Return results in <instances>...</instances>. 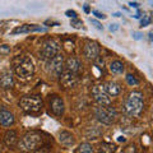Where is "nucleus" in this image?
Masks as SVG:
<instances>
[{"instance_id": "obj_1", "label": "nucleus", "mask_w": 153, "mask_h": 153, "mask_svg": "<svg viewBox=\"0 0 153 153\" xmlns=\"http://www.w3.org/2000/svg\"><path fill=\"white\" fill-rule=\"evenodd\" d=\"M144 107V100H143V93L134 91L128 96L124 103V110L125 112L131 117H138L143 111Z\"/></svg>"}, {"instance_id": "obj_2", "label": "nucleus", "mask_w": 153, "mask_h": 153, "mask_svg": "<svg viewBox=\"0 0 153 153\" xmlns=\"http://www.w3.org/2000/svg\"><path fill=\"white\" fill-rule=\"evenodd\" d=\"M13 69L19 78L28 79L35 71V64L31 60V57L26 55H19L13 59Z\"/></svg>"}, {"instance_id": "obj_3", "label": "nucleus", "mask_w": 153, "mask_h": 153, "mask_svg": "<svg viewBox=\"0 0 153 153\" xmlns=\"http://www.w3.org/2000/svg\"><path fill=\"white\" fill-rule=\"evenodd\" d=\"M45 144V138L41 133L31 131L27 133L18 143L19 149L23 152H35Z\"/></svg>"}, {"instance_id": "obj_4", "label": "nucleus", "mask_w": 153, "mask_h": 153, "mask_svg": "<svg viewBox=\"0 0 153 153\" xmlns=\"http://www.w3.org/2000/svg\"><path fill=\"white\" fill-rule=\"evenodd\" d=\"M19 106L25 112L35 114L42 108V98L40 96H25L19 101Z\"/></svg>"}, {"instance_id": "obj_5", "label": "nucleus", "mask_w": 153, "mask_h": 153, "mask_svg": "<svg viewBox=\"0 0 153 153\" xmlns=\"http://www.w3.org/2000/svg\"><path fill=\"white\" fill-rule=\"evenodd\" d=\"M94 116L97 117V120L102 124L110 125L112 124L117 117L116 110L111 106H98L94 110Z\"/></svg>"}, {"instance_id": "obj_6", "label": "nucleus", "mask_w": 153, "mask_h": 153, "mask_svg": "<svg viewBox=\"0 0 153 153\" xmlns=\"http://www.w3.org/2000/svg\"><path fill=\"white\" fill-rule=\"evenodd\" d=\"M60 54V45L55 40H47L42 44L40 50V57L42 60L49 61Z\"/></svg>"}, {"instance_id": "obj_7", "label": "nucleus", "mask_w": 153, "mask_h": 153, "mask_svg": "<svg viewBox=\"0 0 153 153\" xmlns=\"http://www.w3.org/2000/svg\"><path fill=\"white\" fill-rule=\"evenodd\" d=\"M91 93H92L93 100L100 106H110V105H111V97L108 96L105 85H102V84L93 85Z\"/></svg>"}, {"instance_id": "obj_8", "label": "nucleus", "mask_w": 153, "mask_h": 153, "mask_svg": "<svg viewBox=\"0 0 153 153\" xmlns=\"http://www.w3.org/2000/svg\"><path fill=\"white\" fill-rule=\"evenodd\" d=\"M63 68H64V56L59 54L57 56H55L54 59L49 60L46 63V70L47 73L55 76H59L63 73Z\"/></svg>"}, {"instance_id": "obj_9", "label": "nucleus", "mask_w": 153, "mask_h": 153, "mask_svg": "<svg viewBox=\"0 0 153 153\" xmlns=\"http://www.w3.org/2000/svg\"><path fill=\"white\" fill-rule=\"evenodd\" d=\"M78 74L71 73L69 70H63V73L59 75V82L60 85L64 88H73L78 84Z\"/></svg>"}, {"instance_id": "obj_10", "label": "nucleus", "mask_w": 153, "mask_h": 153, "mask_svg": "<svg viewBox=\"0 0 153 153\" xmlns=\"http://www.w3.org/2000/svg\"><path fill=\"white\" fill-rule=\"evenodd\" d=\"M83 55L88 60H97L100 56V45L96 41H88L83 46Z\"/></svg>"}, {"instance_id": "obj_11", "label": "nucleus", "mask_w": 153, "mask_h": 153, "mask_svg": "<svg viewBox=\"0 0 153 153\" xmlns=\"http://www.w3.org/2000/svg\"><path fill=\"white\" fill-rule=\"evenodd\" d=\"M50 110L56 116H61L65 110V105H64L63 98L59 97V96H52V98L50 100Z\"/></svg>"}, {"instance_id": "obj_12", "label": "nucleus", "mask_w": 153, "mask_h": 153, "mask_svg": "<svg viewBox=\"0 0 153 153\" xmlns=\"http://www.w3.org/2000/svg\"><path fill=\"white\" fill-rule=\"evenodd\" d=\"M59 142L65 147H71L75 144V138L70 131L63 130L59 133Z\"/></svg>"}, {"instance_id": "obj_13", "label": "nucleus", "mask_w": 153, "mask_h": 153, "mask_svg": "<svg viewBox=\"0 0 153 153\" xmlns=\"http://www.w3.org/2000/svg\"><path fill=\"white\" fill-rule=\"evenodd\" d=\"M33 31H46V28L36 26V25H23L21 27H17L16 30H13V35H19V33H28V32H33Z\"/></svg>"}, {"instance_id": "obj_14", "label": "nucleus", "mask_w": 153, "mask_h": 153, "mask_svg": "<svg viewBox=\"0 0 153 153\" xmlns=\"http://www.w3.org/2000/svg\"><path fill=\"white\" fill-rule=\"evenodd\" d=\"M65 66H66V70L71 71V73H75V74H78L82 70V64H80V61L76 57H69L65 61Z\"/></svg>"}, {"instance_id": "obj_15", "label": "nucleus", "mask_w": 153, "mask_h": 153, "mask_svg": "<svg viewBox=\"0 0 153 153\" xmlns=\"http://www.w3.org/2000/svg\"><path fill=\"white\" fill-rule=\"evenodd\" d=\"M16 119H14V115L10 111H7V110H1L0 111V124L3 126H10L14 124Z\"/></svg>"}, {"instance_id": "obj_16", "label": "nucleus", "mask_w": 153, "mask_h": 153, "mask_svg": "<svg viewBox=\"0 0 153 153\" xmlns=\"http://www.w3.org/2000/svg\"><path fill=\"white\" fill-rule=\"evenodd\" d=\"M14 84V79L10 71H5L0 75V87L1 88H12Z\"/></svg>"}, {"instance_id": "obj_17", "label": "nucleus", "mask_w": 153, "mask_h": 153, "mask_svg": "<svg viewBox=\"0 0 153 153\" xmlns=\"http://www.w3.org/2000/svg\"><path fill=\"white\" fill-rule=\"evenodd\" d=\"M4 143H5L8 147L13 148L18 143V135H17V133L14 131V130H8L5 134H4Z\"/></svg>"}, {"instance_id": "obj_18", "label": "nucleus", "mask_w": 153, "mask_h": 153, "mask_svg": "<svg viewBox=\"0 0 153 153\" xmlns=\"http://www.w3.org/2000/svg\"><path fill=\"white\" fill-rule=\"evenodd\" d=\"M105 88H106L108 96H112V97H115V96H119L121 92V87L120 84H119L117 82H108L105 84Z\"/></svg>"}, {"instance_id": "obj_19", "label": "nucleus", "mask_w": 153, "mask_h": 153, "mask_svg": "<svg viewBox=\"0 0 153 153\" xmlns=\"http://www.w3.org/2000/svg\"><path fill=\"white\" fill-rule=\"evenodd\" d=\"M110 70L114 74H123L124 71V64L120 60H114L111 64H110Z\"/></svg>"}, {"instance_id": "obj_20", "label": "nucleus", "mask_w": 153, "mask_h": 153, "mask_svg": "<svg viewBox=\"0 0 153 153\" xmlns=\"http://www.w3.org/2000/svg\"><path fill=\"white\" fill-rule=\"evenodd\" d=\"M115 151H116V147H115L112 143H107V142L101 143L100 148H98L100 153H115Z\"/></svg>"}, {"instance_id": "obj_21", "label": "nucleus", "mask_w": 153, "mask_h": 153, "mask_svg": "<svg viewBox=\"0 0 153 153\" xmlns=\"http://www.w3.org/2000/svg\"><path fill=\"white\" fill-rule=\"evenodd\" d=\"M78 153H94V149L92 144H89V143H82V144L79 146L78 148Z\"/></svg>"}, {"instance_id": "obj_22", "label": "nucleus", "mask_w": 153, "mask_h": 153, "mask_svg": "<svg viewBox=\"0 0 153 153\" xmlns=\"http://www.w3.org/2000/svg\"><path fill=\"white\" fill-rule=\"evenodd\" d=\"M126 82H128L129 84H130V85H137L138 83H139V80H138L134 75L128 74V75H126Z\"/></svg>"}, {"instance_id": "obj_23", "label": "nucleus", "mask_w": 153, "mask_h": 153, "mask_svg": "<svg viewBox=\"0 0 153 153\" xmlns=\"http://www.w3.org/2000/svg\"><path fill=\"white\" fill-rule=\"evenodd\" d=\"M0 54H1V55L10 54V46H9V45H1V46H0Z\"/></svg>"}, {"instance_id": "obj_24", "label": "nucleus", "mask_w": 153, "mask_h": 153, "mask_svg": "<svg viewBox=\"0 0 153 153\" xmlns=\"http://www.w3.org/2000/svg\"><path fill=\"white\" fill-rule=\"evenodd\" d=\"M70 25L73 26L74 28H80L83 26V22L80 21V19H78V18H74V19H71V22H70Z\"/></svg>"}, {"instance_id": "obj_25", "label": "nucleus", "mask_w": 153, "mask_h": 153, "mask_svg": "<svg viewBox=\"0 0 153 153\" xmlns=\"http://www.w3.org/2000/svg\"><path fill=\"white\" fill-rule=\"evenodd\" d=\"M151 22H152V18L148 17V16H144V17L142 18V27H147Z\"/></svg>"}, {"instance_id": "obj_26", "label": "nucleus", "mask_w": 153, "mask_h": 153, "mask_svg": "<svg viewBox=\"0 0 153 153\" xmlns=\"http://www.w3.org/2000/svg\"><path fill=\"white\" fill-rule=\"evenodd\" d=\"M65 14H66V16H68L69 18H73V19L76 18V13H75L74 10H66Z\"/></svg>"}, {"instance_id": "obj_27", "label": "nucleus", "mask_w": 153, "mask_h": 153, "mask_svg": "<svg viewBox=\"0 0 153 153\" xmlns=\"http://www.w3.org/2000/svg\"><path fill=\"white\" fill-rule=\"evenodd\" d=\"M93 14H94V16L97 17V18H100V19H105V18H106V16H105V14L100 13L98 10H93Z\"/></svg>"}, {"instance_id": "obj_28", "label": "nucleus", "mask_w": 153, "mask_h": 153, "mask_svg": "<svg viewBox=\"0 0 153 153\" xmlns=\"http://www.w3.org/2000/svg\"><path fill=\"white\" fill-rule=\"evenodd\" d=\"M91 22H92V25H94L96 26V28H97V30H103V27L100 25V23L96 21V19H91Z\"/></svg>"}, {"instance_id": "obj_29", "label": "nucleus", "mask_w": 153, "mask_h": 153, "mask_svg": "<svg viewBox=\"0 0 153 153\" xmlns=\"http://www.w3.org/2000/svg\"><path fill=\"white\" fill-rule=\"evenodd\" d=\"M119 30V26L117 25H111L110 26V31L111 32H115V31H117Z\"/></svg>"}, {"instance_id": "obj_30", "label": "nucleus", "mask_w": 153, "mask_h": 153, "mask_svg": "<svg viewBox=\"0 0 153 153\" xmlns=\"http://www.w3.org/2000/svg\"><path fill=\"white\" fill-rule=\"evenodd\" d=\"M129 5H130L131 8H139V3H137V1H130V3H129Z\"/></svg>"}, {"instance_id": "obj_31", "label": "nucleus", "mask_w": 153, "mask_h": 153, "mask_svg": "<svg viewBox=\"0 0 153 153\" xmlns=\"http://www.w3.org/2000/svg\"><path fill=\"white\" fill-rule=\"evenodd\" d=\"M140 33H138V32H134V38H135V40H139V38H140Z\"/></svg>"}, {"instance_id": "obj_32", "label": "nucleus", "mask_w": 153, "mask_h": 153, "mask_svg": "<svg viewBox=\"0 0 153 153\" xmlns=\"http://www.w3.org/2000/svg\"><path fill=\"white\" fill-rule=\"evenodd\" d=\"M134 18H137V19H138V18H140V12H139V10H138V12L135 13V16H134Z\"/></svg>"}, {"instance_id": "obj_33", "label": "nucleus", "mask_w": 153, "mask_h": 153, "mask_svg": "<svg viewBox=\"0 0 153 153\" xmlns=\"http://www.w3.org/2000/svg\"><path fill=\"white\" fill-rule=\"evenodd\" d=\"M84 12H85V13H88V12H89V7L87 5V4L84 5Z\"/></svg>"}, {"instance_id": "obj_34", "label": "nucleus", "mask_w": 153, "mask_h": 153, "mask_svg": "<svg viewBox=\"0 0 153 153\" xmlns=\"http://www.w3.org/2000/svg\"><path fill=\"white\" fill-rule=\"evenodd\" d=\"M119 142H125V138H123V137H119Z\"/></svg>"}, {"instance_id": "obj_35", "label": "nucleus", "mask_w": 153, "mask_h": 153, "mask_svg": "<svg viewBox=\"0 0 153 153\" xmlns=\"http://www.w3.org/2000/svg\"><path fill=\"white\" fill-rule=\"evenodd\" d=\"M112 16H114V17H120V13H114Z\"/></svg>"}, {"instance_id": "obj_36", "label": "nucleus", "mask_w": 153, "mask_h": 153, "mask_svg": "<svg viewBox=\"0 0 153 153\" xmlns=\"http://www.w3.org/2000/svg\"><path fill=\"white\" fill-rule=\"evenodd\" d=\"M149 40H153V32L149 33Z\"/></svg>"}]
</instances>
